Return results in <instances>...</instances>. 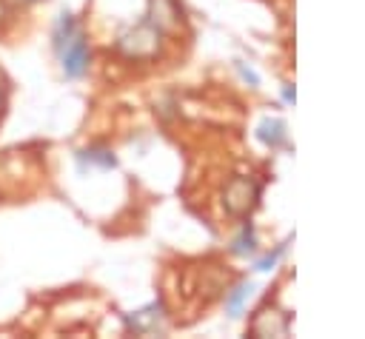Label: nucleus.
<instances>
[{
    "label": "nucleus",
    "mask_w": 365,
    "mask_h": 339,
    "mask_svg": "<svg viewBox=\"0 0 365 339\" xmlns=\"http://www.w3.org/2000/svg\"><path fill=\"white\" fill-rule=\"evenodd\" d=\"M3 105H6V85L0 83V111H3Z\"/></svg>",
    "instance_id": "423d86ee"
},
{
    "label": "nucleus",
    "mask_w": 365,
    "mask_h": 339,
    "mask_svg": "<svg viewBox=\"0 0 365 339\" xmlns=\"http://www.w3.org/2000/svg\"><path fill=\"white\" fill-rule=\"evenodd\" d=\"M259 137H262L265 142H279V140H282V122L265 120V122L259 125Z\"/></svg>",
    "instance_id": "20e7f679"
},
{
    "label": "nucleus",
    "mask_w": 365,
    "mask_h": 339,
    "mask_svg": "<svg viewBox=\"0 0 365 339\" xmlns=\"http://www.w3.org/2000/svg\"><path fill=\"white\" fill-rule=\"evenodd\" d=\"M80 31V23H77V17L71 14V11H60L57 17H54V26H51V48H54V54L74 37Z\"/></svg>",
    "instance_id": "f03ea898"
},
{
    "label": "nucleus",
    "mask_w": 365,
    "mask_h": 339,
    "mask_svg": "<svg viewBox=\"0 0 365 339\" xmlns=\"http://www.w3.org/2000/svg\"><path fill=\"white\" fill-rule=\"evenodd\" d=\"M251 293V285H240V288H234V293L228 296V302H225V308H228V313L231 316H240V311H242V302H245V296Z\"/></svg>",
    "instance_id": "7ed1b4c3"
},
{
    "label": "nucleus",
    "mask_w": 365,
    "mask_h": 339,
    "mask_svg": "<svg viewBox=\"0 0 365 339\" xmlns=\"http://www.w3.org/2000/svg\"><path fill=\"white\" fill-rule=\"evenodd\" d=\"M11 3H20V6H31V3H40V0H11Z\"/></svg>",
    "instance_id": "0eeeda50"
},
{
    "label": "nucleus",
    "mask_w": 365,
    "mask_h": 339,
    "mask_svg": "<svg viewBox=\"0 0 365 339\" xmlns=\"http://www.w3.org/2000/svg\"><path fill=\"white\" fill-rule=\"evenodd\" d=\"M54 57H57L60 71H63L66 80H83L88 74V66H91V46H88L86 31L80 28Z\"/></svg>",
    "instance_id": "f257e3e1"
},
{
    "label": "nucleus",
    "mask_w": 365,
    "mask_h": 339,
    "mask_svg": "<svg viewBox=\"0 0 365 339\" xmlns=\"http://www.w3.org/2000/svg\"><path fill=\"white\" fill-rule=\"evenodd\" d=\"M234 251H237V254H251V251H254V234H251V228H248V225H245V228H242V234L237 236Z\"/></svg>",
    "instance_id": "39448f33"
}]
</instances>
